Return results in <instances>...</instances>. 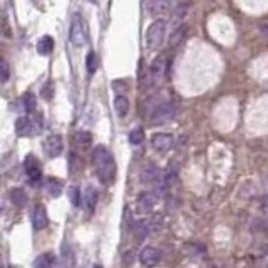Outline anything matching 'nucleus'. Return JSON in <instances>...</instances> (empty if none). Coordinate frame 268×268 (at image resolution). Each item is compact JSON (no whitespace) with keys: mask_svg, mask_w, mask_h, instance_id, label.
Here are the masks:
<instances>
[{"mask_svg":"<svg viewBox=\"0 0 268 268\" xmlns=\"http://www.w3.org/2000/svg\"><path fill=\"white\" fill-rule=\"evenodd\" d=\"M92 166L96 171L97 180L102 185H111L116 178V161L113 153L106 146L99 144L92 151Z\"/></svg>","mask_w":268,"mask_h":268,"instance_id":"obj_1","label":"nucleus"},{"mask_svg":"<svg viewBox=\"0 0 268 268\" xmlns=\"http://www.w3.org/2000/svg\"><path fill=\"white\" fill-rule=\"evenodd\" d=\"M15 131L19 136H37L42 131V113L20 116L15 121Z\"/></svg>","mask_w":268,"mask_h":268,"instance_id":"obj_2","label":"nucleus"},{"mask_svg":"<svg viewBox=\"0 0 268 268\" xmlns=\"http://www.w3.org/2000/svg\"><path fill=\"white\" fill-rule=\"evenodd\" d=\"M165 34H166V22L163 19L154 20L148 27V30H146V47L151 50L157 49L163 44V40H165Z\"/></svg>","mask_w":268,"mask_h":268,"instance_id":"obj_3","label":"nucleus"},{"mask_svg":"<svg viewBox=\"0 0 268 268\" xmlns=\"http://www.w3.org/2000/svg\"><path fill=\"white\" fill-rule=\"evenodd\" d=\"M178 114V106L175 102L166 101L157 104L154 111L151 113V123L153 124H165L168 121H171Z\"/></svg>","mask_w":268,"mask_h":268,"instance_id":"obj_4","label":"nucleus"},{"mask_svg":"<svg viewBox=\"0 0 268 268\" xmlns=\"http://www.w3.org/2000/svg\"><path fill=\"white\" fill-rule=\"evenodd\" d=\"M69 39H71V44L74 47H81V45H84V42H86V27H84V22L79 15H74V17H72Z\"/></svg>","mask_w":268,"mask_h":268,"instance_id":"obj_5","label":"nucleus"},{"mask_svg":"<svg viewBox=\"0 0 268 268\" xmlns=\"http://www.w3.org/2000/svg\"><path fill=\"white\" fill-rule=\"evenodd\" d=\"M24 170H25V175H27L29 181L32 183V185H37L42 180V168L39 165L37 157L34 154H27L24 159Z\"/></svg>","mask_w":268,"mask_h":268,"instance_id":"obj_6","label":"nucleus"},{"mask_svg":"<svg viewBox=\"0 0 268 268\" xmlns=\"http://www.w3.org/2000/svg\"><path fill=\"white\" fill-rule=\"evenodd\" d=\"M44 151L49 157H59L64 151V141L61 134H50L44 141Z\"/></svg>","mask_w":268,"mask_h":268,"instance_id":"obj_7","label":"nucleus"},{"mask_svg":"<svg viewBox=\"0 0 268 268\" xmlns=\"http://www.w3.org/2000/svg\"><path fill=\"white\" fill-rule=\"evenodd\" d=\"M151 79H153L154 86H159V84L165 81V72H166V57L165 56H156L153 64H151Z\"/></svg>","mask_w":268,"mask_h":268,"instance_id":"obj_8","label":"nucleus"},{"mask_svg":"<svg viewBox=\"0 0 268 268\" xmlns=\"http://www.w3.org/2000/svg\"><path fill=\"white\" fill-rule=\"evenodd\" d=\"M173 144H175V139H173L171 134L168 133H156L153 138H151V146L157 151V153H168Z\"/></svg>","mask_w":268,"mask_h":268,"instance_id":"obj_9","label":"nucleus"},{"mask_svg":"<svg viewBox=\"0 0 268 268\" xmlns=\"http://www.w3.org/2000/svg\"><path fill=\"white\" fill-rule=\"evenodd\" d=\"M159 260H161V253H159V250L154 248V246H146V248L141 250L139 261L143 266L153 268V266H156L157 263H159Z\"/></svg>","mask_w":268,"mask_h":268,"instance_id":"obj_10","label":"nucleus"},{"mask_svg":"<svg viewBox=\"0 0 268 268\" xmlns=\"http://www.w3.org/2000/svg\"><path fill=\"white\" fill-rule=\"evenodd\" d=\"M154 204H156V194L153 193H148V191H144V193H141L139 194V198H138V209H139V213H149L151 209L154 208Z\"/></svg>","mask_w":268,"mask_h":268,"instance_id":"obj_11","label":"nucleus"},{"mask_svg":"<svg viewBox=\"0 0 268 268\" xmlns=\"http://www.w3.org/2000/svg\"><path fill=\"white\" fill-rule=\"evenodd\" d=\"M161 178V173L159 170L153 165V163H149V165H146L143 170H141V181L144 183V185H151V183L157 181Z\"/></svg>","mask_w":268,"mask_h":268,"instance_id":"obj_12","label":"nucleus"},{"mask_svg":"<svg viewBox=\"0 0 268 268\" xmlns=\"http://www.w3.org/2000/svg\"><path fill=\"white\" fill-rule=\"evenodd\" d=\"M32 225H34V228L40 231V230H44L47 225H49V218H47V211H45V208L44 206H35L34 209V215H32Z\"/></svg>","mask_w":268,"mask_h":268,"instance_id":"obj_13","label":"nucleus"},{"mask_svg":"<svg viewBox=\"0 0 268 268\" xmlns=\"http://www.w3.org/2000/svg\"><path fill=\"white\" fill-rule=\"evenodd\" d=\"M97 198H99V194H97V191H96V188L87 186L86 191H84V204H86V209H87L89 215H92L94 209H96Z\"/></svg>","mask_w":268,"mask_h":268,"instance_id":"obj_14","label":"nucleus"},{"mask_svg":"<svg viewBox=\"0 0 268 268\" xmlns=\"http://www.w3.org/2000/svg\"><path fill=\"white\" fill-rule=\"evenodd\" d=\"M144 7L151 15H157V14H165L166 10H170L171 4L165 2V0H151V2L144 4Z\"/></svg>","mask_w":268,"mask_h":268,"instance_id":"obj_15","label":"nucleus"},{"mask_svg":"<svg viewBox=\"0 0 268 268\" xmlns=\"http://www.w3.org/2000/svg\"><path fill=\"white\" fill-rule=\"evenodd\" d=\"M37 54L40 56H50L52 50H54V39L50 35H42L37 40Z\"/></svg>","mask_w":268,"mask_h":268,"instance_id":"obj_16","label":"nucleus"},{"mask_svg":"<svg viewBox=\"0 0 268 268\" xmlns=\"http://www.w3.org/2000/svg\"><path fill=\"white\" fill-rule=\"evenodd\" d=\"M10 201L17 208H24L29 201L27 193L24 191V188H12V190H10Z\"/></svg>","mask_w":268,"mask_h":268,"instance_id":"obj_17","label":"nucleus"},{"mask_svg":"<svg viewBox=\"0 0 268 268\" xmlns=\"http://www.w3.org/2000/svg\"><path fill=\"white\" fill-rule=\"evenodd\" d=\"M56 266V256L52 253H42L34 261V268H54Z\"/></svg>","mask_w":268,"mask_h":268,"instance_id":"obj_18","label":"nucleus"},{"mask_svg":"<svg viewBox=\"0 0 268 268\" xmlns=\"http://www.w3.org/2000/svg\"><path fill=\"white\" fill-rule=\"evenodd\" d=\"M74 143L79 146L81 149H87L92 143V136L87 131H77L74 134Z\"/></svg>","mask_w":268,"mask_h":268,"instance_id":"obj_19","label":"nucleus"},{"mask_svg":"<svg viewBox=\"0 0 268 268\" xmlns=\"http://www.w3.org/2000/svg\"><path fill=\"white\" fill-rule=\"evenodd\" d=\"M114 108H116V114L119 116V118H124L126 114L129 111V101L126 96H116L114 99Z\"/></svg>","mask_w":268,"mask_h":268,"instance_id":"obj_20","label":"nucleus"},{"mask_svg":"<svg viewBox=\"0 0 268 268\" xmlns=\"http://www.w3.org/2000/svg\"><path fill=\"white\" fill-rule=\"evenodd\" d=\"M22 102H24V109L27 111V114H34L37 113V99L32 92H25L24 97H22Z\"/></svg>","mask_w":268,"mask_h":268,"instance_id":"obj_21","label":"nucleus"},{"mask_svg":"<svg viewBox=\"0 0 268 268\" xmlns=\"http://www.w3.org/2000/svg\"><path fill=\"white\" fill-rule=\"evenodd\" d=\"M45 190L50 196L59 198L62 194V185L59 180H56V178H49V180L45 181Z\"/></svg>","mask_w":268,"mask_h":268,"instance_id":"obj_22","label":"nucleus"},{"mask_svg":"<svg viewBox=\"0 0 268 268\" xmlns=\"http://www.w3.org/2000/svg\"><path fill=\"white\" fill-rule=\"evenodd\" d=\"M148 233H149V225L146 220H141V222L134 223V235L138 240H143Z\"/></svg>","mask_w":268,"mask_h":268,"instance_id":"obj_23","label":"nucleus"},{"mask_svg":"<svg viewBox=\"0 0 268 268\" xmlns=\"http://www.w3.org/2000/svg\"><path fill=\"white\" fill-rule=\"evenodd\" d=\"M185 32H186V25H185V24H183L181 27H178L176 30H173L171 39H170V45H171V47H175L176 44H180L181 39L185 37Z\"/></svg>","mask_w":268,"mask_h":268,"instance_id":"obj_24","label":"nucleus"},{"mask_svg":"<svg viewBox=\"0 0 268 268\" xmlns=\"http://www.w3.org/2000/svg\"><path fill=\"white\" fill-rule=\"evenodd\" d=\"M86 67H87V72L89 74H94V72L97 71V56L96 52L91 50L86 57Z\"/></svg>","mask_w":268,"mask_h":268,"instance_id":"obj_25","label":"nucleus"},{"mask_svg":"<svg viewBox=\"0 0 268 268\" xmlns=\"http://www.w3.org/2000/svg\"><path fill=\"white\" fill-rule=\"evenodd\" d=\"M144 141V133L143 129H133L129 133V143L133 146H139Z\"/></svg>","mask_w":268,"mask_h":268,"instance_id":"obj_26","label":"nucleus"},{"mask_svg":"<svg viewBox=\"0 0 268 268\" xmlns=\"http://www.w3.org/2000/svg\"><path fill=\"white\" fill-rule=\"evenodd\" d=\"M67 196H69L71 203L74 204V206H81V191H79V188L71 186L69 190H67Z\"/></svg>","mask_w":268,"mask_h":268,"instance_id":"obj_27","label":"nucleus"},{"mask_svg":"<svg viewBox=\"0 0 268 268\" xmlns=\"http://www.w3.org/2000/svg\"><path fill=\"white\" fill-rule=\"evenodd\" d=\"M9 77H10V69H9V64H7V61L2 59L0 61V82L5 84L9 81Z\"/></svg>","mask_w":268,"mask_h":268,"instance_id":"obj_28","label":"nucleus"},{"mask_svg":"<svg viewBox=\"0 0 268 268\" xmlns=\"http://www.w3.org/2000/svg\"><path fill=\"white\" fill-rule=\"evenodd\" d=\"M113 87H114V91L119 92V96H123V94L128 91V84H126V81H121V79L113 82Z\"/></svg>","mask_w":268,"mask_h":268,"instance_id":"obj_29","label":"nucleus"},{"mask_svg":"<svg viewBox=\"0 0 268 268\" xmlns=\"http://www.w3.org/2000/svg\"><path fill=\"white\" fill-rule=\"evenodd\" d=\"M52 94H54V84L47 82L45 86L42 87V96H44V99H50Z\"/></svg>","mask_w":268,"mask_h":268,"instance_id":"obj_30","label":"nucleus"},{"mask_svg":"<svg viewBox=\"0 0 268 268\" xmlns=\"http://www.w3.org/2000/svg\"><path fill=\"white\" fill-rule=\"evenodd\" d=\"M258 29H260L261 35H263L265 39H268V24H260V25H258Z\"/></svg>","mask_w":268,"mask_h":268,"instance_id":"obj_31","label":"nucleus"},{"mask_svg":"<svg viewBox=\"0 0 268 268\" xmlns=\"http://www.w3.org/2000/svg\"><path fill=\"white\" fill-rule=\"evenodd\" d=\"M92 268H102V266H101V265H94Z\"/></svg>","mask_w":268,"mask_h":268,"instance_id":"obj_32","label":"nucleus"}]
</instances>
